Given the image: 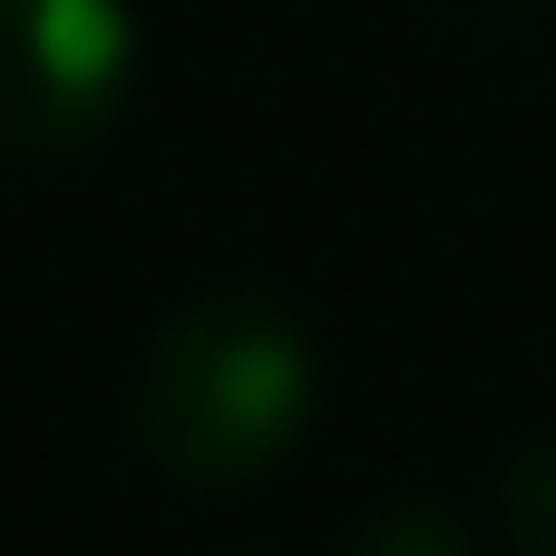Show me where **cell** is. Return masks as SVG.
<instances>
[{
	"mask_svg": "<svg viewBox=\"0 0 556 556\" xmlns=\"http://www.w3.org/2000/svg\"><path fill=\"white\" fill-rule=\"evenodd\" d=\"M342 556H479V538H469V518H450L430 498H391V508L352 518Z\"/></svg>",
	"mask_w": 556,
	"mask_h": 556,
	"instance_id": "3",
	"label": "cell"
},
{
	"mask_svg": "<svg viewBox=\"0 0 556 556\" xmlns=\"http://www.w3.org/2000/svg\"><path fill=\"white\" fill-rule=\"evenodd\" d=\"M137 88L127 0H0V156H88Z\"/></svg>",
	"mask_w": 556,
	"mask_h": 556,
	"instance_id": "2",
	"label": "cell"
},
{
	"mask_svg": "<svg viewBox=\"0 0 556 556\" xmlns=\"http://www.w3.org/2000/svg\"><path fill=\"white\" fill-rule=\"evenodd\" d=\"M498 538L518 556H556V440H528L498 469Z\"/></svg>",
	"mask_w": 556,
	"mask_h": 556,
	"instance_id": "4",
	"label": "cell"
},
{
	"mask_svg": "<svg viewBox=\"0 0 556 556\" xmlns=\"http://www.w3.org/2000/svg\"><path fill=\"white\" fill-rule=\"evenodd\" d=\"M313 401H323V352H313V332H303L274 293L225 283V293L176 303V313L147 332L127 420H137V450H147L176 489L235 498V489H264V479L303 450Z\"/></svg>",
	"mask_w": 556,
	"mask_h": 556,
	"instance_id": "1",
	"label": "cell"
}]
</instances>
